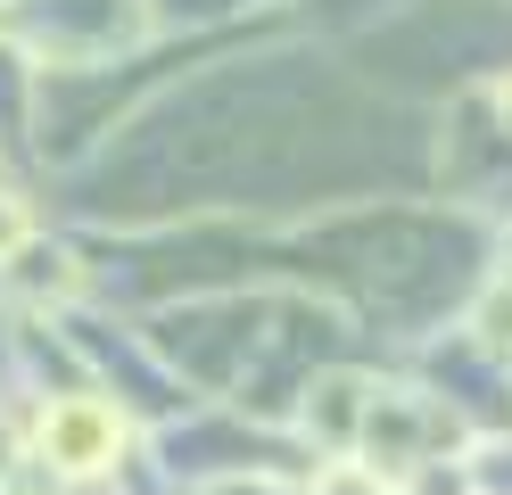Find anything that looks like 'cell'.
<instances>
[{
	"label": "cell",
	"mask_w": 512,
	"mask_h": 495,
	"mask_svg": "<svg viewBox=\"0 0 512 495\" xmlns=\"http://www.w3.org/2000/svg\"><path fill=\"white\" fill-rule=\"evenodd\" d=\"M34 454L58 479H100L124 454V413L108 405V396H58V405L42 413V429H34Z\"/></svg>",
	"instance_id": "obj_1"
},
{
	"label": "cell",
	"mask_w": 512,
	"mask_h": 495,
	"mask_svg": "<svg viewBox=\"0 0 512 495\" xmlns=\"http://www.w3.org/2000/svg\"><path fill=\"white\" fill-rule=\"evenodd\" d=\"M0 289H9V297H25V306H67V297L83 289V273H75V256H67V248L25 240L9 264H0Z\"/></svg>",
	"instance_id": "obj_2"
},
{
	"label": "cell",
	"mask_w": 512,
	"mask_h": 495,
	"mask_svg": "<svg viewBox=\"0 0 512 495\" xmlns=\"http://www.w3.org/2000/svg\"><path fill=\"white\" fill-rule=\"evenodd\" d=\"M314 495H389V479H380V462H356V454H339V462H323Z\"/></svg>",
	"instance_id": "obj_3"
},
{
	"label": "cell",
	"mask_w": 512,
	"mask_h": 495,
	"mask_svg": "<svg viewBox=\"0 0 512 495\" xmlns=\"http://www.w3.org/2000/svg\"><path fill=\"white\" fill-rule=\"evenodd\" d=\"M25 240H34V215H25V198H17V190H0V264H9Z\"/></svg>",
	"instance_id": "obj_4"
},
{
	"label": "cell",
	"mask_w": 512,
	"mask_h": 495,
	"mask_svg": "<svg viewBox=\"0 0 512 495\" xmlns=\"http://www.w3.org/2000/svg\"><path fill=\"white\" fill-rule=\"evenodd\" d=\"M504 124H512V83H504Z\"/></svg>",
	"instance_id": "obj_5"
}]
</instances>
